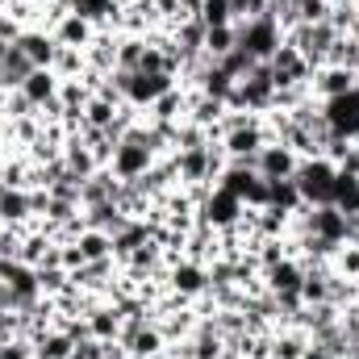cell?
<instances>
[{
	"label": "cell",
	"mask_w": 359,
	"mask_h": 359,
	"mask_svg": "<svg viewBox=\"0 0 359 359\" xmlns=\"http://www.w3.org/2000/svg\"><path fill=\"white\" fill-rule=\"evenodd\" d=\"M334 176H339V172H334L330 159H301L292 180H297V188H301V201L318 209V205H330V201H334Z\"/></svg>",
	"instance_id": "obj_1"
},
{
	"label": "cell",
	"mask_w": 359,
	"mask_h": 359,
	"mask_svg": "<svg viewBox=\"0 0 359 359\" xmlns=\"http://www.w3.org/2000/svg\"><path fill=\"white\" fill-rule=\"evenodd\" d=\"M243 213H247V205H243L230 188H222V184H213L209 196L196 205V217H201L205 226H213L217 234H222V230H234V226L243 222Z\"/></svg>",
	"instance_id": "obj_2"
},
{
	"label": "cell",
	"mask_w": 359,
	"mask_h": 359,
	"mask_svg": "<svg viewBox=\"0 0 359 359\" xmlns=\"http://www.w3.org/2000/svg\"><path fill=\"white\" fill-rule=\"evenodd\" d=\"M234 29H238V46H243L255 63H268L271 55L280 50V42H284V29H280L271 17H259V21H238Z\"/></svg>",
	"instance_id": "obj_3"
},
{
	"label": "cell",
	"mask_w": 359,
	"mask_h": 359,
	"mask_svg": "<svg viewBox=\"0 0 359 359\" xmlns=\"http://www.w3.org/2000/svg\"><path fill=\"white\" fill-rule=\"evenodd\" d=\"M268 142H271L268 126H264V117H255L251 126H243V130L226 134V138H222V151H226V159H230V163H255V155H259Z\"/></svg>",
	"instance_id": "obj_4"
},
{
	"label": "cell",
	"mask_w": 359,
	"mask_h": 359,
	"mask_svg": "<svg viewBox=\"0 0 359 359\" xmlns=\"http://www.w3.org/2000/svg\"><path fill=\"white\" fill-rule=\"evenodd\" d=\"M322 113H326V121H330V130H334L339 138H347V142L359 138V92L355 88L347 92V96L322 100Z\"/></svg>",
	"instance_id": "obj_5"
},
{
	"label": "cell",
	"mask_w": 359,
	"mask_h": 359,
	"mask_svg": "<svg viewBox=\"0 0 359 359\" xmlns=\"http://www.w3.org/2000/svg\"><path fill=\"white\" fill-rule=\"evenodd\" d=\"M168 284H172V292H176V297H188V301H196V297H205V292H209V268L184 255V259H176V264H172V276H168Z\"/></svg>",
	"instance_id": "obj_6"
},
{
	"label": "cell",
	"mask_w": 359,
	"mask_h": 359,
	"mask_svg": "<svg viewBox=\"0 0 359 359\" xmlns=\"http://www.w3.org/2000/svg\"><path fill=\"white\" fill-rule=\"evenodd\" d=\"M151 163H155V155L147 151V147H134V142H117L113 147V159H109V172L117 180H138L151 172Z\"/></svg>",
	"instance_id": "obj_7"
},
{
	"label": "cell",
	"mask_w": 359,
	"mask_h": 359,
	"mask_svg": "<svg viewBox=\"0 0 359 359\" xmlns=\"http://www.w3.org/2000/svg\"><path fill=\"white\" fill-rule=\"evenodd\" d=\"M172 163H176L180 188L213 184V172H209V142H205V147H192V151H176V155H172Z\"/></svg>",
	"instance_id": "obj_8"
},
{
	"label": "cell",
	"mask_w": 359,
	"mask_h": 359,
	"mask_svg": "<svg viewBox=\"0 0 359 359\" xmlns=\"http://www.w3.org/2000/svg\"><path fill=\"white\" fill-rule=\"evenodd\" d=\"M351 88H355V72L334 67V63H326V67H318V72L309 76V92H313V100H334V96H347Z\"/></svg>",
	"instance_id": "obj_9"
},
{
	"label": "cell",
	"mask_w": 359,
	"mask_h": 359,
	"mask_svg": "<svg viewBox=\"0 0 359 359\" xmlns=\"http://www.w3.org/2000/svg\"><path fill=\"white\" fill-rule=\"evenodd\" d=\"M297 155L284 147V142H268L259 155H255V172L264 180H288V176H297Z\"/></svg>",
	"instance_id": "obj_10"
},
{
	"label": "cell",
	"mask_w": 359,
	"mask_h": 359,
	"mask_svg": "<svg viewBox=\"0 0 359 359\" xmlns=\"http://www.w3.org/2000/svg\"><path fill=\"white\" fill-rule=\"evenodd\" d=\"M176 88V76H142V72H134V84L126 92V104H134L138 113H147L163 92Z\"/></svg>",
	"instance_id": "obj_11"
},
{
	"label": "cell",
	"mask_w": 359,
	"mask_h": 359,
	"mask_svg": "<svg viewBox=\"0 0 359 359\" xmlns=\"http://www.w3.org/2000/svg\"><path fill=\"white\" fill-rule=\"evenodd\" d=\"M17 46L25 50V59H29L34 67H50L55 55H59V42H55L50 29H25V34L17 38Z\"/></svg>",
	"instance_id": "obj_12"
},
{
	"label": "cell",
	"mask_w": 359,
	"mask_h": 359,
	"mask_svg": "<svg viewBox=\"0 0 359 359\" xmlns=\"http://www.w3.org/2000/svg\"><path fill=\"white\" fill-rule=\"evenodd\" d=\"M147 121H159V126H180V121H188V92L172 88V92H163L151 109H147Z\"/></svg>",
	"instance_id": "obj_13"
},
{
	"label": "cell",
	"mask_w": 359,
	"mask_h": 359,
	"mask_svg": "<svg viewBox=\"0 0 359 359\" xmlns=\"http://www.w3.org/2000/svg\"><path fill=\"white\" fill-rule=\"evenodd\" d=\"M117 188H121V180L113 176L109 168L92 172V176L84 180V184H80V209H96V205L113 201V196H117Z\"/></svg>",
	"instance_id": "obj_14"
},
{
	"label": "cell",
	"mask_w": 359,
	"mask_h": 359,
	"mask_svg": "<svg viewBox=\"0 0 359 359\" xmlns=\"http://www.w3.org/2000/svg\"><path fill=\"white\" fill-rule=\"evenodd\" d=\"M301 280H305V264H301L297 255H288V259H280L276 268L264 271V288H268V292H301Z\"/></svg>",
	"instance_id": "obj_15"
},
{
	"label": "cell",
	"mask_w": 359,
	"mask_h": 359,
	"mask_svg": "<svg viewBox=\"0 0 359 359\" xmlns=\"http://www.w3.org/2000/svg\"><path fill=\"white\" fill-rule=\"evenodd\" d=\"M50 34H55V42H59V46L88 50L92 38H96V25H92V21H84V17H76V13H67V17H59V25H55Z\"/></svg>",
	"instance_id": "obj_16"
},
{
	"label": "cell",
	"mask_w": 359,
	"mask_h": 359,
	"mask_svg": "<svg viewBox=\"0 0 359 359\" xmlns=\"http://www.w3.org/2000/svg\"><path fill=\"white\" fill-rule=\"evenodd\" d=\"M0 222H8V226H21V230H29L38 217H34V205H29V188H8L4 192V201H0Z\"/></svg>",
	"instance_id": "obj_17"
},
{
	"label": "cell",
	"mask_w": 359,
	"mask_h": 359,
	"mask_svg": "<svg viewBox=\"0 0 359 359\" xmlns=\"http://www.w3.org/2000/svg\"><path fill=\"white\" fill-rule=\"evenodd\" d=\"M67 8H72L76 17L92 21L96 29H113V21H117V13H121V0H67Z\"/></svg>",
	"instance_id": "obj_18"
},
{
	"label": "cell",
	"mask_w": 359,
	"mask_h": 359,
	"mask_svg": "<svg viewBox=\"0 0 359 359\" xmlns=\"http://www.w3.org/2000/svg\"><path fill=\"white\" fill-rule=\"evenodd\" d=\"M88 330L92 339H100V343H117V334H121V313L109 305V301H100V305H92L88 313Z\"/></svg>",
	"instance_id": "obj_19"
},
{
	"label": "cell",
	"mask_w": 359,
	"mask_h": 359,
	"mask_svg": "<svg viewBox=\"0 0 359 359\" xmlns=\"http://www.w3.org/2000/svg\"><path fill=\"white\" fill-rule=\"evenodd\" d=\"M59 84H63V80H59L50 67H34V72H29V80L21 84V92L29 96V104H34V109H42L46 100H55V96H59Z\"/></svg>",
	"instance_id": "obj_20"
},
{
	"label": "cell",
	"mask_w": 359,
	"mask_h": 359,
	"mask_svg": "<svg viewBox=\"0 0 359 359\" xmlns=\"http://www.w3.org/2000/svg\"><path fill=\"white\" fill-rule=\"evenodd\" d=\"M63 163H67V172H72L76 180H88L92 172H100V163H96V155L88 151V142H84L80 134L63 142Z\"/></svg>",
	"instance_id": "obj_21"
},
{
	"label": "cell",
	"mask_w": 359,
	"mask_h": 359,
	"mask_svg": "<svg viewBox=\"0 0 359 359\" xmlns=\"http://www.w3.org/2000/svg\"><path fill=\"white\" fill-rule=\"evenodd\" d=\"M72 351H76V339L67 330H59V326H50V330H42L34 339V355L38 359H72Z\"/></svg>",
	"instance_id": "obj_22"
},
{
	"label": "cell",
	"mask_w": 359,
	"mask_h": 359,
	"mask_svg": "<svg viewBox=\"0 0 359 359\" xmlns=\"http://www.w3.org/2000/svg\"><path fill=\"white\" fill-rule=\"evenodd\" d=\"M305 201H301V188L297 180H268V209H280V213H297Z\"/></svg>",
	"instance_id": "obj_23"
},
{
	"label": "cell",
	"mask_w": 359,
	"mask_h": 359,
	"mask_svg": "<svg viewBox=\"0 0 359 359\" xmlns=\"http://www.w3.org/2000/svg\"><path fill=\"white\" fill-rule=\"evenodd\" d=\"M76 247H80L84 264H92V259H109V255H113V238H109L104 230H92V226H84V230H80Z\"/></svg>",
	"instance_id": "obj_24"
},
{
	"label": "cell",
	"mask_w": 359,
	"mask_h": 359,
	"mask_svg": "<svg viewBox=\"0 0 359 359\" xmlns=\"http://www.w3.org/2000/svg\"><path fill=\"white\" fill-rule=\"evenodd\" d=\"M142 55H147V38H138V34H117V67H121V72H138V67H142Z\"/></svg>",
	"instance_id": "obj_25"
},
{
	"label": "cell",
	"mask_w": 359,
	"mask_h": 359,
	"mask_svg": "<svg viewBox=\"0 0 359 359\" xmlns=\"http://www.w3.org/2000/svg\"><path fill=\"white\" fill-rule=\"evenodd\" d=\"M50 72H55L59 80H80V76L88 72V59H84V50H76V46H59Z\"/></svg>",
	"instance_id": "obj_26"
},
{
	"label": "cell",
	"mask_w": 359,
	"mask_h": 359,
	"mask_svg": "<svg viewBox=\"0 0 359 359\" xmlns=\"http://www.w3.org/2000/svg\"><path fill=\"white\" fill-rule=\"evenodd\" d=\"M238 46V29L234 25H217V29H205V55L217 63L222 55H230Z\"/></svg>",
	"instance_id": "obj_27"
},
{
	"label": "cell",
	"mask_w": 359,
	"mask_h": 359,
	"mask_svg": "<svg viewBox=\"0 0 359 359\" xmlns=\"http://www.w3.org/2000/svg\"><path fill=\"white\" fill-rule=\"evenodd\" d=\"M29 72H34V63L25 59V50H21V46H13V50L4 55V92L21 88V84L29 80Z\"/></svg>",
	"instance_id": "obj_28"
},
{
	"label": "cell",
	"mask_w": 359,
	"mask_h": 359,
	"mask_svg": "<svg viewBox=\"0 0 359 359\" xmlns=\"http://www.w3.org/2000/svg\"><path fill=\"white\" fill-rule=\"evenodd\" d=\"M334 209L343 213H359V176H334Z\"/></svg>",
	"instance_id": "obj_29"
},
{
	"label": "cell",
	"mask_w": 359,
	"mask_h": 359,
	"mask_svg": "<svg viewBox=\"0 0 359 359\" xmlns=\"http://www.w3.org/2000/svg\"><path fill=\"white\" fill-rule=\"evenodd\" d=\"M59 100H63V113H84V104L92 100V92L84 88V80H63V84H59Z\"/></svg>",
	"instance_id": "obj_30"
},
{
	"label": "cell",
	"mask_w": 359,
	"mask_h": 359,
	"mask_svg": "<svg viewBox=\"0 0 359 359\" xmlns=\"http://www.w3.org/2000/svg\"><path fill=\"white\" fill-rule=\"evenodd\" d=\"M217 67H222V72H226V76H230V80L238 84L243 76H251V67H255V59H251V55H247L243 46H234L230 55H222V59H217Z\"/></svg>",
	"instance_id": "obj_31"
},
{
	"label": "cell",
	"mask_w": 359,
	"mask_h": 359,
	"mask_svg": "<svg viewBox=\"0 0 359 359\" xmlns=\"http://www.w3.org/2000/svg\"><path fill=\"white\" fill-rule=\"evenodd\" d=\"M201 25H205V29H217V25H234L230 0H201Z\"/></svg>",
	"instance_id": "obj_32"
},
{
	"label": "cell",
	"mask_w": 359,
	"mask_h": 359,
	"mask_svg": "<svg viewBox=\"0 0 359 359\" xmlns=\"http://www.w3.org/2000/svg\"><path fill=\"white\" fill-rule=\"evenodd\" d=\"M326 63H334V67H347V72H355V76H359V46L351 42V38H334V46H330Z\"/></svg>",
	"instance_id": "obj_33"
},
{
	"label": "cell",
	"mask_w": 359,
	"mask_h": 359,
	"mask_svg": "<svg viewBox=\"0 0 359 359\" xmlns=\"http://www.w3.org/2000/svg\"><path fill=\"white\" fill-rule=\"evenodd\" d=\"M117 109L121 104H109V100H100V96H92L88 104H84V121L96 126V130H104V126H113V117H117Z\"/></svg>",
	"instance_id": "obj_34"
},
{
	"label": "cell",
	"mask_w": 359,
	"mask_h": 359,
	"mask_svg": "<svg viewBox=\"0 0 359 359\" xmlns=\"http://www.w3.org/2000/svg\"><path fill=\"white\" fill-rule=\"evenodd\" d=\"M330 268L339 271L343 280H355V284H359V247L343 243V247H339V255L330 259Z\"/></svg>",
	"instance_id": "obj_35"
},
{
	"label": "cell",
	"mask_w": 359,
	"mask_h": 359,
	"mask_svg": "<svg viewBox=\"0 0 359 359\" xmlns=\"http://www.w3.org/2000/svg\"><path fill=\"white\" fill-rule=\"evenodd\" d=\"M297 4V25H318L330 17V4L326 0H292Z\"/></svg>",
	"instance_id": "obj_36"
},
{
	"label": "cell",
	"mask_w": 359,
	"mask_h": 359,
	"mask_svg": "<svg viewBox=\"0 0 359 359\" xmlns=\"http://www.w3.org/2000/svg\"><path fill=\"white\" fill-rule=\"evenodd\" d=\"M355 8H351V0H343V4H334V8H330V17H326V21H330V29H334V34H339V38H347V34H351V25H355Z\"/></svg>",
	"instance_id": "obj_37"
},
{
	"label": "cell",
	"mask_w": 359,
	"mask_h": 359,
	"mask_svg": "<svg viewBox=\"0 0 359 359\" xmlns=\"http://www.w3.org/2000/svg\"><path fill=\"white\" fill-rule=\"evenodd\" d=\"M230 13H234V25H238V21H259V17H271L268 0H230Z\"/></svg>",
	"instance_id": "obj_38"
},
{
	"label": "cell",
	"mask_w": 359,
	"mask_h": 359,
	"mask_svg": "<svg viewBox=\"0 0 359 359\" xmlns=\"http://www.w3.org/2000/svg\"><path fill=\"white\" fill-rule=\"evenodd\" d=\"M0 359H34V339H25V334L4 339L0 343Z\"/></svg>",
	"instance_id": "obj_39"
},
{
	"label": "cell",
	"mask_w": 359,
	"mask_h": 359,
	"mask_svg": "<svg viewBox=\"0 0 359 359\" xmlns=\"http://www.w3.org/2000/svg\"><path fill=\"white\" fill-rule=\"evenodd\" d=\"M301 359H339V355H334V351H326L322 343H313V339H309V347L301 351Z\"/></svg>",
	"instance_id": "obj_40"
},
{
	"label": "cell",
	"mask_w": 359,
	"mask_h": 359,
	"mask_svg": "<svg viewBox=\"0 0 359 359\" xmlns=\"http://www.w3.org/2000/svg\"><path fill=\"white\" fill-rule=\"evenodd\" d=\"M347 243L359 247V213H347Z\"/></svg>",
	"instance_id": "obj_41"
},
{
	"label": "cell",
	"mask_w": 359,
	"mask_h": 359,
	"mask_svg": "<svg viewBox=\"0 0 359 359\" xmlns=\"http://www.w3.org/2000/svg\"><path fill=\"white\" fill-rule=\"evenodd\" d=\"M347 38H351V42L359 46V17H355V25H351V34H347Z\"/></svg>",
	"instance_id": "obj_42"
},
{
	"label": "cell",
	"mask_w": 359,
	"mask_h": 359,
	"mask_svg": "<svg viewBox=\"0 0 359 359\" xmlns=\"http://www.w3.org/2000/svg\"><path fill=\"white\" fill-rule=\"evenodd\" d=\"M0 92H4V63H0Z\"/></svg>",
	"instance_id": "obj_43"
},
{
	"label": "cell",
	"mask_w": 359,
	"mask_h": 359,
	"mask_svg": "<svg viewBox=\"0 0 359 359\" xmlns=\"http://www.w3.org/2000/svg\"><path fill=\"white\" fill-rule=\"evenodd\" d=\"M326 4H330V8H334V4H343V0H326Z\"/></svg>",
	"instance_id": "obj_44"
},
{
	"label": "cell",
	"mask_w": 359,
	"mask_h": 359,
	"mask_svg": "<svg viewBox=\"0 0 359 359\" xmlns=\"http://www.w3.org/2000/svg\"><path fill=\"white\" fill-rule=\"evenodd\" d=\"M351 8H355V13H359V0H351Z\"/></svg>",
	"instance_id": "obj_45"
},
{
	"label": "cell",
	"mask_w": 359,
	"mask_h": 359,
	"mask_svg": "<svg viewBox=\"0 0 359 359\" xmlns=\"http://www.w3.org/2000/svg\"><path fill=\"white\" fill-rule=\"evenodd\" d=\"M355 92H359V76H355Z\"/></svg>",
	"instance_id": "obj_46"
},
{
	"label": "cell",
	"mask_w": 359,
	"mask_h": 359,
	"mask_svg": "<svg viewBox=\"0 0 359 359\" xmlns=\"http://www.w3.org/2000/svg\"><path fill=\"white\" fill-rule=\"evenodd\" d=\"M34 359H38V355H34Z\"/></svg>",
	"instance_id": "obj_47"
}]
</instances>
